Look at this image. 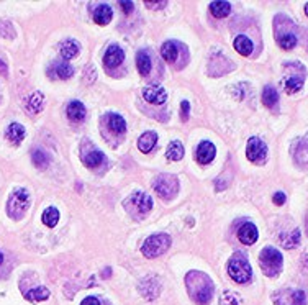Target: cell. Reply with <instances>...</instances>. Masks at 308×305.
<instances>
[{"label": "cell", "instance_id": "cell-23", "mask_svg": "<svg viewBox=\"0 0 308 305\" xmlns=\"http://www.w3.org/2000/svg\"><path fill=\"white\" fill-rule=\"evenodd\" d=\"M7 138L10 139L12 143H20L23 138H25V127L20 123H12L9 128H7Z\"/></svg>", "mask_w": 308, "mask_h": 305}, {"label": "cell", "instance_id": "cell-2", "mask_svg": "<svg viewBox=\"0 0 308 305\" xmlns=\"http://www.w3.org/2000/svg\"><path fill=\"white\" fill-rule=\"evenodd\" d=\"M228 274L238 284H246L252 279V269L248 257L243 253H236L228 263Z\"/></svg>", "mask_w": 308, "mask_h": 305}, {"label": "cell", "instance_id": "cell-13", "mask_svg": "<svg viewBox=\"0 0 308 305\" xmlns=\"http://www.w3.org/2000/svg\"><path fill=\"white\" fill-rule=\"evenodd\" d=\"M217 154V148L210 142H202L197 146V161L200 164H210Z\"/></svg>", "mask_w": 308, "mask_h": 305}, {"label": "cell", "instance_id": "cell-46", "mask_svg": "<svg viewBox=\"0 0 308 305\" xmlns=\"http://www.w3.org/2000/svg\"><path fill=\"white\" fill-rule=\"evenodd\" d=\"M305 13H306V17H308V4L305 5Z\"/></svg>", "mask_w": 308, "mask_h": 305}, {"label": "cell", "instance_id": "cell-25", "mask_svg": "<svg viewBox=\"0 0 308 305\" xmlns=\"http://www.w3.org/2000/svg\"><path fill=\"white\" fill-rule=\"evenodd\" d=\"M108 127L113 130V133L116 135H123L126 131V122L123 116H120L118 113H110L108 115Z\"/></svg>", "mask_w": 308, "mask_h": 305}, {"label": "cell", "instance_id": "cell-7", "mask_svg": "<svg viewBox=\"0 0 308 305\" xmlns=\"http://www.w3.org/2000/svg\"><path fill=\"white\" fill-rule=\"evenodd\" d=\"M125 207L128 208V212L131 215L141 218L153 208V199L145 192H135L128 200H126Z\"/></svg>", "mask_w": 308, "mask_h": 305}, {"label": "cell", "instance_id": "cell-8", "mask_svg": "<svg viewBox=\"0 0 308 305\" xmlns=\"http://www.w3.org/2000/svg\"><path fill=\"white\" fill-rule=\"evenodd\" d=\"M154 191L159 194L162 199L169 200L179 192V182L177 179L171 174H161L154 181Z\"/></svg>", "mask_w": 308, "mask_h": 305}, {"label": "cell", "instance_id": "cell-37", "mask_svg": "<svg viewBox=\"0 0 308 305\" xmlns=\"http://www.w3.org/2000/svg\"><path fill=\"white\" fill-rule=\"evenodd\" d=\"M222 305H240L238 295L233 292H223L222 295Z\"/></svg>", "mask_w": 308, "mask_h": 305}, {"label": "cell", "instance_id": "cell-30", "mask_svg": "<svg viewBox=\"0 0 308 305\" xmlns=\"http://www.w3.org/2000/svg\"><path fill=\"white\" fill-rule=\"evenodd\" d=\"M277 43L282 50H292L297 44V36L292 31H283V33L277 35Z\"/></svg>", "mask_w": 308, "mask_h": 305}, {"label": "cell", "instance_id": "cell-29", "mask_svg": "<svg viewBox=\"0 0 308 305\" xmlns=\"http://www.w3.org/2000/svg\"><path fill=\"white\" fill-rule=\"evenodd\" d=\"M50 297V291L46 287H35L25 292V299L30 302H43Z\"/></svg>", "mask_w": 308, "mask_h": 305}, {"label": "cell", "instance_id": "cell-35", "mask_svg": "<svg viewBox=\"0 0 308 305\" xmlns=\"http://www.w3.org/2000/svg\"><path fill=\"white\" fill-rule=\"evenodd\" d=\"M31 159H33V164L38 169H46L50 164V156L41 150H35L31 154Z\"/></svg>", "mask_w": 308, "mask_h": 305}, {"label": "cell", "instance_id": "cell-43", "mask_svg": "<svg viewBox=\"0 0 308 305\" xmlns=\"http://www.w3.org/2000/svg\"><path fill=\"white\" fill-rule=\"evenodd\" d=\"M0 74L5 76V77L9 76V69H7V64H5L2 59H0Z\"/></svg>", "mask_w": 308, "mask_h": 305}, {"label": "cell", "instance_id": "cell-31", "mask_svg": "<svg viewBox=\"0 0 308 305\" xmlns=\"http://www.w3.org/2000/svg\"><path fill=\"white\" fill-rule=\"evenodd\" d=\"M279 102V92L275 90V87H272V85H267V87H264L263 90V104L266 107H275V104Z\"/></svg>", "mask_w": 308, "mask_h": 305}, {"label": "cell", "instance_id": "cell-5", "mask_svg": "<svg viewBox=\"0 0 308 305\" xmlns=\"http://www.w3.org/2000/svg\"><path fill=\"white\" fill-rule=\"evenodd\" d=\"M259 264L266 276L275 277L282 271V254L275 248H264L259 254Z\"/></svg>", "mask_w": 308, "mask_h": 305}, {"label": "cell", "instance_id": "cell-45", "mask_svg": "<svg viewBox=\"0 0 308 305\" xmlns=\"http://www.w3.org/2000/svg\"><path fill=\"white\" fill-rule=\"evenodd\" d=\"M2 263H4V254L0 253V264H2Z\"/></svg>", "mask_w": 308, "mask_h": 305}, {"label": "cell", "instance_id": "cell-33", "mask_svg": "<svg viewBox=\"0 0 308 305\" xmlns=\"http://www.w3.org/2000/svg\"><path fill=\"white\" fill-rule=\"evenodd\" d=\"M280 243H282L283 248H287V249L298 246L300 245V230H294L292 233L282 234V237H280Z\"/></svg>", "mask_w": 308, "mask_h": 305}, {"label": "cell", "instance_id": "cell-1", "mask_svg": "<svg viewBox=\"0 0 308 305\" xmlns=\"http://www.w3.org/2000/svg\"><path fill=\"white\" fill-rule=\"evenodd\" d=\"M185 286L191 299L199 305H207L213 297V283L207 274L192 271L185 276Z\"/></svg>", "mask_w": 308, "mask_h": 305}, {"label": "cell", "instance_id": "cell-15", "mask_svg": "<svg viewBox=\"0 0 308 305\" xmlns=\"http://www.w3.org/2000/svg\"><path fill=\"white\" fill-rule=\"evenodd\" d=\"M157 143V135L154 131H146V133H143V135L139 136V139H138V148H139V151L141 153H149L154 148V145Z\"/></svg>", "mask_w": 308, "mask_h": 305}, {"label": "cell", "instance_id": "cell-32", "mask_svg": "<svg viewBox=\"0 0 308 305\" xmlns=\"http://www.w3.org/2000/svg\"><path fill=\"white\" fill-rule=\"evenodd\" d=\"M169 161H180L184 158V146L180 142H174L169 145L168 148V153H165Z\"/></svg>", "mask_w": 308, "mask_h": 305}, {"label": "cell", "instance_id": "cell-36", "mask_svg": "<svg viewBox=\"0 0 308 305\" xmlns=\"http://www.w3.org/2000/svg\"><path fill=\"white\" fill-rule=\"evenodd\" d=\"M0 36L4 38H15V28L10 21L0 20Z\"/></svg>", "mask_w": 308, "mask_h": 305}, {"label": "cell", "instance_id": "cell-44", "mask_svg": "<svg viewBox=\"0 0 308 305\" xmlns=\"http://www.w3.org/2000/svg\"><path fill=\"white\" fill-rule=\"evenodd\" d=\"M305 230H306V234H308V215H306V222H305Z\"/></svg>", "mask_w": 308, "mask_h": 305}, {"label": "cell", "instance_id": "cell-21", "mask_svg": "<svg viewBox=\"0 0 308 305\" xmlns=\"http://www.w3.org/2000/svg\"><path fill=\"white\" fill-rule=\"evenodd\" d=\"M230 10H231V5L228 2H222V0H218V2H211L210 4V12L215 18H225L230 15Z\"/></svg>", "mask_w": 308, "mask_h": 305}, {"label": "cell", "instance_id": "cell-9", "mask_svg": "<svg viewBox=\"0 0 308 305\" xmlns=\"http://www.w3.org/2000/svg\"><path fill=\"white\" fill-rule=\"evenodd\" d=\"M275 305H306V295L302 291H292V289H282L272 295Z\"/></svg>", "mask_w": 308, "mask_h": 305}, {"label": "cell", "instance_id": "cell-24", "mask_svg": "<svg viewBox=\"0 0 308 305\" xmlns=\"http://www.w3.org/2000/svg\"><path fill=\"white\" fill-rule=\"evenodd\" d=\"M43 102H44V97L41 92H33V96L28 99V104H27V110L30 113H39L43 110Z\"/></svg>", "mask_w": 308, "mask_h": 305}, {"label": "cell", "instance_id": "cell-3", "mask_svg": "<svg viewBox=\"0 0 308 305\" xmlns=\"http://www.w3.org/2000/svg\"><path fill=\"white\" fill-rule=\"evenodd\" d=\"M30 194L25 189H17L13 191L9 202H7V214L12 220H21L27 215L30 208Z\"/></svg>", "mask_w": 308, "mask_h": 305}, {"label": "cell", "instance_id": "cell-34", "mask_svg": "<svg viewBox=\"0 0 308 305\" xmlns=\"http://www.w3.org/2000/svg\"><path fill=\"white\" fill-rule=\"evenodd\" d=\"M53 71H54V76H58L59 79H62V81L69 79V77L74 74L73 66L67 64V62H58V64H54Z\"/></svg>", "mask_w": 308, "mask_h": 305}, {"label": "cell", "instance_id": "cell-22", "mask_svg": "<svg viewBox=\"0 0 308 305\" xmlns=\"http://www.w3.org/2000/svg\"><path fill=\"white\" fill-rule=\"evenodd\" d=\"M234 50L238 51L240 54H243V56H249V54L252 53V50H254V46H252V41L249 40L248 36H236L234 40Z\"/></svg>", "mask_w": 308, "mask_h": 305}, {"label": "cell", "instance_id": "cell-42", "mask_svg": "<svg viewBox=\"0 0 308 305\" xmlns=\"http://www.w3.org/2000/svg\"><path fill=\"white\" fill-rule=\"evenodd\" d=\"M81 305H100V300L97 297H85Z\"/></svg>", "mask_w": 308, "mask_h": 305}, {"label": "cell", "instance_id": "cell-40", "mask_svg": "<svg viewBox=\"0 0 308 305\" xmlns=\"http://www.w3.org/2000/svg\"><path fill=\"white\" fill-rule=\"evenodd\" d=\"M120 7L125 10V13H131L133 9H135V4L128 2V0H123V2H120Z\"/></svg>", "mask_w": 308, "mask_h": 305}, {"label": "cell", "instance_id": "cell-20", "mask_svg": "<svg viewBox=\"0 0 308 305\" xmlns=\"http://www.w3.org/2000/svg\"><path fill=\"white\" fill-rule=\"evenodd\" d=\"M177 54H179V44L174 43V41H165L161 48V56L164 58V61L168 62H174L177 59Z\"/></svg>", "mask_w": 308, "mask_h": 305}, {"label": "cell", "instance_id": "cell-17", "mask_svg": "<svg viewBox=\"0 0 308 305\" xmlns=\"http://www.w3.org/2000/svg\"><path fill=\"white\" fill-rule=\"evenodd\" d=\"M112 17H113V12L108 5H99L96 12H93V20H96L97 25H102V27L107 25V23L112 20Z\"/></svg>", "mask_w": 308, "mask_h": 305}, {"label": "cell", "instance_id": "cell-10", "mask_svg": "<svg viewBox=\"0 0 308 305\" xmlns=\"http://www.w3.org/2000/svg\"><path fill=\"white\" fill-rule=\"evenodd\" d=\"M246 156L248 159L256 162V164H263L267 158V146L263 139L259 138H251L246 146Z\"/></svg>", "mask_w": 308, "mask_h": 305}, {"label": "cell", "instance_id": "cell-19", "mask_svg": "<svg viewBox=\"0 0 308 305\" xmlns=\"http://www.w3.org/2000/svg\"><path fill=\"white\" fill-rule=\"evenodd\" d=\"M104 161H105L104 153L97 151V150L87 153L84 158H82V162L85 164V166H87V168H92V169H93V168H99L100 164H104Z\"/></svg>", "mask_w": 308, "mask_h": 305}, {"label": "cell", "instance_id": "cell-4", "mask_svg": "<svg viewBox=\"0 0 308 305\" xmlns=\"http://www.w3.org/2000/svg\"><path fill=\"white\" fill-rule=\"evenodd\" d=\"M305 67L300 62H287L286 74H283V87L287 93H295L303 87Z\"/></svg>", "mask_w": 308, "mask_h": 305}, {"label": "cell", "instance_id": "cell-18", "mask_svg": "<svg viewBox=\"0 0 308 305\" xmlns=\"http://www.w3.org/2000/svg\"><path fill=\"white\" fill-rule=\"evenodd\" d=\"M294 158L298 166H306L308 164V143L306 139H300L294 150Z\"/></svg>", "mask_w": 308, "mask_h": 305}, {"label": "cell", "instance_id": "cell-41", "mask_svg": "<svg viewBox=\"0 0 308 305\" xmlns=\"http://www.w3.org/2000/svg\"><path fill=\"white\" fill-rule=\"evenodd\" d=\"M145 5L148 7V9H162V7L168 5V2H145Z\"/></svg>", "mask_w": 308, "mask_h": 305}, {"label": "cell", "instance_id": "cell-6", "mask_svg": "<svg viewBox=\"0 0 308 305\" xmlns=\"http://www.w3.org/2000/svg\"><path fill=\"white\" fill-rule=\"evenodd\" d=\"M169 248H171V237L169 234L156 233V234H151L149 238H146V241L143 243V248H141V251H143V254L146 257L153 260V257L164 254Z\"/></svg>", "mask_w": 308, "mask_h": 305}, {"label": "cell", "instance_id": "cell-11", "mask_svg": "<svg viewBox=\"0 0 308 305\" xmlns=\"http://www.w3.org/2000/svg\"><path fill=\"white\" fill-rule=\"evenodd\" d=\"M143 97L145 100H148L149 104L154 105H161L168 100V92H165L161 85H149L143 90Z\"/></svg>", "mask_w": 308, "mask_h": 305}, {"label": "cell", "instance_id": "cell-39", "mask_svg": "<svg viewBox=\"0 0 308 305\" xmlns=\"http://www.w3.org/2000/svg\"><path fill=\"white\" fill-rule=\"evenodd\" d=\"M272 202L275 203V205H283V203H286V194H283V192H275L274 197H272Z\"/></svg>", "mask_w": 308, "mask_h": 305}, {"label": "cell", "instance_id": "cell-27", "mask_svg": "<svg viewBox=\"0 0 308 305\" xmlns=\"http://www.w3.org/2000/svg\"><path fill=\"white\" fill-rule=\"evenodd\" d=\"M41 220L46 226H48V228H54L59 222V210L56 207H48L43 212Z\"/></svg>", "mask_w": 308, "mask_h": 305}, {"label": "cell", "instance_id": "cell-14", "mask_svg": "<svg viewBox=\"0 0 308 305\" xmlns=\"http://www.w3.org/2000/svg\"><path fill=\"white\" fill-rule=\"evenodd\" d=\"M238 238L243 245H254L257 241V228L256 225L252 223H244L240 231H238Z\"/></svg>", "mask_w": 308, "mask_h": 305}, {"label": "cell", "instance_id": "cell-28", "mask_svg": "<svg viewBox=\"0 0 308 305\" xmlns=\"http://www.w3.org/2000/svg\"><path fill=\"white\" fill-rule=\"evenodd\" d=\"M81 48H79V44L74 41V40H66L64 43L61 44V54L64 59H73L76 58Z\"/></svg>", "mask_w": 308, "mask_h": 305}, {"label": "cell", "instance_id": "cell-12", "mask_svg": "<svg viewBox=\"0 0 308 305\" xmlns=\"http://www.w3.org/2000/svg\"><path fill=\"white\" fill-rule=\"evenodd\" d=\"M123 59H125V53H123V50L120 48V46H116V44L108 46L105 54H104V64L107 67L120 66L122 62H123Z\"/></svg>", "mask_w": 308, "mask_h": 305}, {"label": "cell", "instance_id": "cell-16", "mask_svg": "<svg viewBox=\"0 0 308 305\" xmlns=\"http://www.w3.org/2000/svg\"><path fill=\"white\" fill-rule=\"evenodd\" d=\"M66 112H67V116L73 122H82L85 119V107H84L82 102H79V100L70 102V104L67 105Z\"/></svg>", "mask_w": 308, "mask_h": 305}, {"label": "cell", "instance_id": "cell-38", "mask_svg": "<svg viewBox=\"0 0 308 305\" xmlns=\"http://www.w3.org/2000/svg\"><path fill=\"white\" fill-rule=\"evenodd\" d=\"M188 112H191V104L187 100H182L180 102V119H182V122L188 119Z\"/></svg>", "mask_w": 308, "mask_h": 305}, {"label": "cell", "instance_id": "cell-26", "mask_svg": "<svg viewBox=\"0 0 308 305\" xmlns=\"http://www.w3.org/2000/svg\"><path fill=\"white\" fill-rule=\"evenodd\" d=\"M136 66L141 76H148L151 71V58L146 51H139L136 56Z\"/></svg>", "mask_w": 308, "mask_h": 305}]
</instances>
